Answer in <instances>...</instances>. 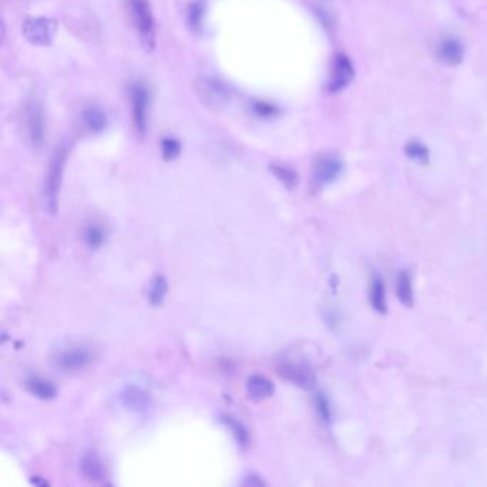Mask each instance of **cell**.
<instances>
[{"label": "cell", "instance_id": "19", "mask_svg": "<svg viewBox=\"0 0 487 487\" xmlns=\"http://www.w3.org/2000/svg\"><path fill=\"white\" fill-rule=\"evenodd\" d=\"M204 16H206V3H204V0H193V2L188 8V12H186L188 24L195 31H199L203 27Z\"/></svg>", "mask_w": 487, "mask_h": 487}, {"label": "cell", "instance_id": "18", "mask_svg": "<svg viewBox=\"0 0 487 487\" xmlns=\"http://www.w3.org/2000/svg\"><path fill=\"white\" fill-rule=\"evenodd\" d=\"M439 59L450 66H455L463 59V46L456 39H447L439 46Z\"/></svg>", "mask_w": 487, "mask_h": 487}, {"label": "cell", "instance_id": "8", "mask_svg": "<svg viewBox=\"0 0 487 487\" xmlns=\"http://www.w3.org/2000/svg\"><path fill=\"white\" fill-rule=\"evenodd\" d=\"M353 75H355V71L349 57L344 55H337L333 62L330 79L327 83V90L332 93L340 92L341 89H344L351 83V80L353 79Z\"/></svg>", "mask_w": 487, "mask_h": 487}, {"label": "cell", "instance_id": "16", "mask_svg": "<svg viewBox=\"0 0 487 487\" xmlns=\"http://www.w3.org/2000/svg\"><path fill=\"white\" fill-rule=\"evenodd\" d=\"M27 392L41 400H52L57 396V390L52 381L42 377H30L26 380Z\"/></svg>", "mask_w": 487, "mask_h": 487}, {"label": "cell", "instance_id": "9", "mask_svg": "<svg viewBox=\"0 0 487 487\" xmlns=\"http://www.w3.org/2000/svg\"><path fill=\"white\" fill-rule=\"evenodd\" d=\"M341 171H343L341 160L333 156H326L316 163L315 173H313V181H315L316 186L323 188L333 183L340 176Z\"/></svg>", "mask_w": 487, "mask_h": 487}, {"label": "cell", "instance_id": "25", "mask_svg": "<svg viewBox=\"0 0 487 487\" xmlns=\"http://www.w3.org/2000/svg\"><path fill=\"white\" fill-rule=\"evenodd\" d=\"M182 152V146L179 141L173 137H164L162 141V156L166 162H171L179 157Z\"/></svg>", "mask_w": 487, "mask_h": 487}, {"label": "cell", "instance_id": "13", "mask_svg": "<svg viewBox=\"0 0 487 487\" xmlns=\"http://www.w3.org/2000/svg\"><path fill=\"white\" fill-rule=\"evenodd\" d=\"M80 472L90 483H101L106 479V469L94 453H86L80 460Z\"/></svg>", "mask_w": 487, "mask_h": 487}, {"label": "cell", "instance_id": "12", "mask_svg": "<svg viewBox=\"0 0 487 487\" xmlns=\"http://www.w3.org/2000/svg\"><path fill=\"white\" fill-rule=\"evenodd\" d=\"M246 390H248V395L252 400L259 402V400H264V399H269L273 396L274 385L267 377H264L262 374H252L248 379Z\"/></svg>", "mask_w": 487, "mask_h": 487}, {"label": "cell", "instance_id": "27", "mask_svg": "<svg viewBox=\"0 0 487 487\" xmlns=\"http://www.w3.org/2000/svg\"><path fill=\"white\" fill-rule=\"evenodd\" d=\"M252 108H253V112L259 116V118H271L277 113V109L273 106V104L270 103H266V101H253L252 104Z\"/></svg>", "mask_w": 487, "mask_h": 487}, {"label": "cell", "instance_id": "7", "mask_svg": "<svg viewBox=\"0 0 487 487\" xmlns=\"http://www.w3.org/2000/svg\"><path fill=\"white\" fill-rule=\"evenodd\" d=\"M277 372H279V374L285 380L290 381V383L300 389L310 390L316 386V374L306 363L285 362L277 367Z\"/></svg>", "mask_w": 487, "mask_h": 487}, {"label": "cell", "instance_id": "15", "mask_svg": "<svg viewBox=\"0 0 487 487\" xmlns=\"http://www.w3.org/2000/svg\"><path fill=\"white\" fill-rule=\"evenodd\" d=\"M369 300L373 310L379 315H386L388 313V302H386V288L383 279L379 276H374L370 283Z\"/></svg>", "mask_w": 487, "mask_h": 487}, {"label": "cell", "instance_id": "21", "mask_svg": "<svg viewBox=\"0 0 487 487\" xmlns=\"http://www.w3.org/2000/svg\"><path fill=\"white\" fill-rule=\"evenodd\" d=\"M270 171L271 175L279 181L285 188L288 189H295L297 182H299V176L295 170H292L290 167L286 166H281V164H270Z\"/></svg>", "mask_w": 487, "mask_h": 487}, {"label": "cell", "instance_id": "11", "mask_svg": "<svg viewBox=\"0 0 487 487\" xmlns=\"http://www.w3.org/2000/svg\"><path fill=\"white\" fill-rule=\"evenodd\" d=\"M122 403L133 411L143 413L152 407V396L142 388L129 385L122 392Z\"/></svg>", "mask_w": 487, "mask_h": 487}, {"label": "cell", "instance_id": "5", "mask_svg": "<svg viewBox=\"0 0 487 487\" xmlns=\"http://www.w3.org/2000/svg\"><path fill=\"white\" fill-rule=\"evenodd\" d=\"M130 103H132V118L136 132L145 134L149 125V108H150V93L143 83H134L130 89Z\"/></svg>", "mask_w": 487, "mask_h": 487}, {"label": "cell", "instance_id": "14", "mask_svg": "<svg viewBox=\"0 0 487 487\" xmlns=\"http://www.w3.org/2000/svg\"><path fill=\"white\" fill-rule=\"evenodd\" d=\"M82 123L90 133H100L108 127V118L100 108L87 106L82 112Z\"/></svg>", "mask_w": 487, "mask_h": 487}, {"label": "cell", "instance_id": "28", "mask_svg": "<svg viewBox=\"0 0 487 487\" xmlns=\"http://www.w3.org/2000/svg\"><path fill=\"white\" fill-rule=\"evenodd\" d=\"M245 484L246 486H262V484H264V481L262 479H259V476H256V474H249L245 480Z\"/></svg>", "mask_w": 487, "mask_h": 487}, {"label": "cell", "instance_id": "26", "mask_svg": "<svg viewBox=\"0 0 487 487\" xmlns=\"http://www.w3.org/2000/svg\"><path fill=\"white\" fill-rule=\"evenodd\" d=\"M406 153L414 162L426 163L429 160V150L423 145H421V143H416V142L409 143L407 148H406Z\"/></svg>", "mask_w": 487, "mask_h": 487}, {"label": "cell", "instance_id": "1", "mask_svg": "<svg viewBox=\"0 0 487 487\" xmlns=\"http://www.w3.org/2000/svg\"><path fill=\"white\" fill-rule=\"evenodd\" d=\"M129 10L141 45L152 52L156 46V23L150 0H129Z\"/></svg>", "mask_w": 487, "mask_h": 487}, {"label": "cell", "instance_id": "10", "mask_svg": "<svg viewBox=\"0 0 487 487\" xmlns=\"http://www.w3.org/2000/svg\"><path fill=\"white\" fill-rule=\"evenodd\" d=\"M92 353L86 347H72L57 356V366L64 372H78L89 366Z\"/></svg>", "mask_w": 487, "mask_h": 487}, {"label": "cell", "instance_id": "24", "mask_svg": "<svg viewBox=\"0 0 487 487\" xmlns=\"http://www.w3.org/2000/svg\"><path fill=\"white\" fill-rule=\"evenodd\" d=\"M315 406H316V410H318V414L320 417V421L325 425H330L332 419H333V413H332L330 402L326 397V395H323L320 392L316 393V396H315Z\"/></svg>", "mask_w": 487, "mask_h": 487}, {"label": "cell", "instance_id": "2", "mask_svg": "<svg viewBox=\"0 0 487 487\" xmlns=\"http://www.w3.org/2000/svg\"><path fill=\"white\" fill-rule=\"evenodd\" d=\"M66 159H67V149L66 146L62 145L55 149L49 162V169H48V175L45 181V188H43V199H45L48 212L50 215H55L59 207V195H60V188L63 182Z\"/></svg>", "mask_w": 487, "mask_h": 487}, {"label": "cell", "instance_id": "17", "mask_svg": "<svg viewBox=\"0 0 487 487\" xmlns=\"http://www.w3.org/2000/svg\"><path fill=\"white\" fill-rule=\"evenodd\" d=\"M396 296L404 307H411L414 303L413 282H411V276L407 270L399 271L396 277Z\"/></svg>", "mask_w": 487, "mask_h": 487}, {"label": "cell", "instance_id": "23", "mask_svg": "<svg viewBox=\"0 0 487 487\" xmlns=\"http://www.w3.org/2000/svg\"><path fill=\"white\" fill-rule=\"evenodd\" d=\"M167 289H169V285H167V281H166V277L159 274L156 276L155 279L152 281V285H150V290H149V302L153 304V306H159L163 303L166 295H167Z\"/></svg>", "mask_w": 487, "mask_h": 487}, {"label": "cell", "instance_id": "6", "mask_svg": "<svg viewBox=\"0 0 487 487\" xmlns=\"http://www.w3.org/2000/svg\"><path fill=\"white\" fill-rule=\"evenodd\" d=\"M196 90L206 106L216 111L225 108L230 101V96H232L230 90L223 82L218 79H212V78L199 79L196 82Z\"/></svg>", "mask_w": 487, "mask_h": 487}, {"label": "cell", "instance_id": "22", "mask_svg": "<svg viewBox=\"0 0 487 487\" xmlns=\"http://www.w3.org/2000/svg\"><path fill=\"white\" fill-rule=\"evenodd\" d=\"M104 240H106V232L99 225H89L83 232V241L89 249H99Z\"/></svg>", "mask_w": 487, "mask_h": 487}, {"label": "cell", "instance_id": "20", "mask_svg": "<svg viewBox=\"0 0 487 487\" xmlns=\"http://www.w3.org/2000/svg\"><path fill=\"white\" fill-rule=\"evenodd\" d=\"M222 422L226 425V428L232 432V435L234 436L236 442L241 446V447H246L249 444V440H250V436H249V432L248 429L245 428V425H243L241 422L236 421L234 417L232 416H222Z\"/></svg>", "mask_w": 487, "mask_h": 487}, {"label": "cell", "instance_id": "3", "mask_svg": "<svg viewBox=\"0 0 487 487\" xmlns=\"http://www.w3.org/2000/svg\"><path fill=\"white\" fill-rule=\"evenodd\" d=\"M20 130L23 141L33 149L42 146L45 141V112L38 100H29L22 111Z\"/></svg>", "mask_w": 487, "mask_h": 487}, {"label": "cell", "instance_id": "4", "mask_svg": "<svg viewBox=\"0 0 487 487\" xmlns=\"http://www.w3.org/2000/svg\"><path fill=\"white\" fill-rule=\"evenodd\" d=\"M57 23L48 17H27L23 23V36L33 46L52 45L56 34Z\"/></svg>", "mask_w": 487, "mask_h": 487}]
</instances>
